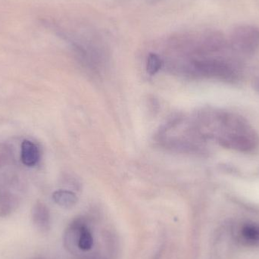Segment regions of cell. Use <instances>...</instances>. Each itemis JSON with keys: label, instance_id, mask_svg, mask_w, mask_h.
<instances>
[{"label": "cell", "instance_id": "2", "mask_svg": "<svg viewBox=\"0 0 259 259\" xmlns=\"http://www.w3.org/2000/svg\"><path fill=\"white\" fill-rule=\"evenodd\" d=\"M21 186L16 177L5 175L0 178V217H6L18 208Z\"/></svg>", "mask_w": 259, "mask_h": 259}, {"label": "cell", "instance_id": "5", "mask_svg": "<svg viewBox=\"0 0 259 259\" xmlns=\"http://www.w3.org/2000/svg\"><path fill=\"white\" fill-rule=\"evenodd\" d=\"M40 152L36 144L30 140H25L21 143V159L27 167H33L39 162Z\"/></svg>", "mask_w": 259, "mask_h": 259}, {"label": "cell", "instance_id": "4", "mask_svg": "<svg viewBox=\"0 0 259 259\" xmlns=\"http://www.w3.org/2000/svg\"><path fill=\"white\" fill-rule=\"evenodd\" d=\"M32 221L35 228L41 233L48 232L51 228V215L48 207L37 202L32 208Z\"/></svg>", "mask_w": 259, "mask_h": 259}, {"label": "cell", "instance_id": "1", "mask_svg": "<svg viewBox=\"0 0 259 259\" xmlns=\"http://www.w3.org/2000/svg\"><path fill=\"white\" fill-rule=\"evenodd\" d=\"M219 143L241 152L253 151L258 144V135L246 119L232 113L219 114Z\"/></svg>", "mask_w": 259, "mask_h": 259}, {"label": "cell", "instance_id": "9", "mask_svg": "<svg viewBox=\"0 0 259 259\" xmlns=\"http://www.w3.org/2000/svg\"><path fill=\"white\" fill-rule=\"evenodd\" d=\"M161 65H162V62H161L159 56H157L156 54H153V53L149 55L147 62H146V70L149 74L154 75L156 74L161 68Z\"/></svg>", "mask_w": 259, "mask_h": 259}, {"label": "cell", "instance_id": "6", "mask_svg": "<svg viewBox=\"0 0 259 259\" xmlns=\"http://www.w3.org/2000/svg\"><path fill=\"white\" fill-rule=\"evenodd\" d=\"M53 199L58 205L65 208H72L78 201L75 193L65 190H59L54 192Z\"/></svg>", "mask_w": 259, "mask_h": 259}, {"label": "cell", "instance_id": "7", "mask_svg": "<svg viewBox=\"0 0 259 259\" xmlns=\"http://www.w3.org/2000/svg\"><path fill=\"white\" fill-rule=\"evenodd\" d=\"M240 235L244 241L249 243H259V226L247 224L242 228Z\"/></svg>", "mask_w": 259, "mask_h": 259}, {"label": "cell", "instance_id": "8", "mask_svg": "<svg viewBox=\"0 0 259 259\" xmlns=\"http://www.w3.org/2000/svg\"><path fill=\"white\" fill-rule=\"evenodd\" d=\"M13 160V153L10 146L0 143V170L9 166Z\"/></svg>", "mask_w": 259, "mask_h": 259}, {"label": "cell", "instance_id": "3", "mask_svg": "<svg viewBox=\"0 0 259 259\" xmlns=\"http://www.w3.org/2000/svg\"><path fill=\"white\" fill-rule=\"evenodd\" d=\"M233 48L244 54H252L259 47V29L251 25L236 27L231 35Z\"/></svg>", "mask_w": 259, "mask_h": 259}]
</instances>
